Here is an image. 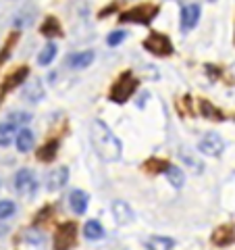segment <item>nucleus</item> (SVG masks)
Segmentation results:
<instances>
[{"instance_id": "f257e3e1", "label": "nucleus", "mask_w": 235, "mask_h": 250, "mask_svg": "<svg viewBox=\"0 0 235 250\" xmlns=\"http://www.w3.org/2000/svg\"><path fill=\"white\" fill-rule=\"evenodd\" d=\"M90 140H92L94 150H96V154L102 161L115 163V161L121 159V152H123L121 140L113 134L111 127H108L102 119H94L92 121V125H90Z\"/></svg>"}, {"instance_id": "f03ea898", "label": "nucleus", "mask_w": 235, "mask_h": 250, "mask_svg": "<svg viewBox=\"0 0 235 250\" xmlns=\"http://www.w3.org/2000/svg\"><path fill=\"white\" fill-rule=\"evenodd\" d=\"M158 6L156 4H139L136 9L125 11L123 15H119L121 23H139V25H150L154 21V17L158 15Z\"/></svg>"}, {"instance_id": "7ed1b4c3", "label": "nucleus", "mask_w": 235, "mask_h": 250, "mask_svg": "<svg viewBox=\"0 0 235 250\" xmlns=\"http://www.w3.org/2000/svg\"><path fill=\"white\" fill-rule=\"evenodd\" d=\"M136 90H137V80L131 75V71H125L113 85L111 100L117 103V104H123V103H127V100L131 98V94Z\"/></svg>"}, {"instance_id": "20e7f679", "label": "nucleus", "mask_w": 235, "mask_h": 250, "mask_svg": "<svg viewBox=\"0 0 235 250\" xmlns=\"http://www.w3.org/2000/svg\"><path fill=\"white\" fill-rule=\"evenodd\" d=\"M15 192L21 198H34L38 192V179L31 169H19L15 173Z\"/></svg>"}, {"instance_id": "39448f33", "label": "nucleus", "mask_w": 235, "mask_h": 250, "mask_svg": "<svg viewBox=\"0 0 235 250\" xmlns=\"http://www.w3.org/2000/svg\"><path fill=\"white\" fill-rule=\"evenodd\" d=\"M75 238H77V225L75 223H60L57 231H54V250H69L75 246Z\"/></svg>"}, {"instance_id": "423d86ee", "label": "nucleus", "mask_w": 235, "mask_h": 250, "mask_svg": "<svg viewBox=\"0 0 235 250\" xmlns=\"http://www.w3.org/2000/svg\"><path fill=\"white\" fill-rule=\"evenodd\" d=\"M144 48L148 52L156 54V57H171L173 54V44L164 34H158V31H152L150 36L144 40Z\"/></svg>"}, {"instance_id": "0eeeda50", "label": "nucleus", "mask_w": 235, "mask_h": 250, "mask_svg": "<svg viewBox=\"0 0 235 250\" xmlns=\"http://www.w3.org/2000/svg\"><path fill=\"white\" fill-rule=\"evenodd\" d=\"M198 148H200V152L206 154V156H221L223 150H225V142H223L221 136H216V134H206V136L198 142Z\"/></svg>"}, {"instance_id": "6e6552de", "label": "nucleus", "mask_w": 235, "mask_h": 250, "mask_svg": "<svg viewBox=\"0 0 235 250\" xmlns=\"http://www.w3.org/2000/svg\"><path fill=\"white\" fill-rule=\"evenodd\" d=\"M67 182H69V167H57L46 177V188H48L50 192H59L65 188Z\"/></svg>"}, {"instance_id": "1a4fd4ad", "label": "nucleus", "mask_w": 235, "mask_h": 250, "mask_svg": "<svg viewBox=\"0 0 235 250\" xmlns=\"http://www.w3.org/2000/svg\"><path fill=\"white\" fill-rule=\"evenodd\" d=\"M200 6L198 4H187L183 6V11H181V31L185 34V31H192L196 25H198V21H200Z\"/></svg>"}, {"instance_id": "9d476101", "label": "nucleus", "mask_w": 235, "mask_h": 250, "mask_svg": "<svg viewBox=\"0 0 235 250\" xmlns=\"http://www.w3.org/2000/svg\"><path fill=\"white\" fill-rule=\"evenodd\" d=\"M113 215H115V221L119 225H127V223H131L133 219H136L133 208L125 200H115L113 202Z\"/></svg>"}, {"instance_id": "9b49d317", "label": "nucleus", "mask_w": 235, "mask_h": 250, "mask_svg": "<svg viewBox=\"0 0 235 250\" xmlns=\"http://www.w3.org/2000/svg\"><path fill=\"white\" fill-rule=\"evenodd\" d=\"M88 200H90V196L81 190H73L69 194V207H71L75 215H83L85 210H88Z\"/></svg>"}, {"instance_id": "f8f14e48", "label": "nucleus", "mask_w": 235, "mask_h": 250, "mask_svg": "<svg viewBox=\"0 0 235 250\" xmlns=\"http://www.w3.org/2000/svg\"><path fill=\"white\" fill-rule=\"evenodd\" d=\"M235 242V229L233 225H221L218 229H215L213 233V244L216 246H229Z\"/></svg>"}, {"instance_id": "ddd939ff", "label": "nucleus", "mask_w": 235, "mask_h": 250, "mask_svg": "<svg viewBox=\"0 0 235 250\" xmlns=\"http://www.w3.org/2000/svg\"><path fill=\"white\" fill-rule=\"evenodd\" d=\"M23 98L29 100V103H40L44 98V85L40 80H34L25 83V88H23Z\"/></svg>"}, {"instance_id": "4468645a", "label": "nucleus", "mask_w": 235, "mask_h": 250, "mask_svg": "<svg viewBox=\"0 0 235 250\" xmlns=\"http://www.w3.org/2000/svg\"><path fill=\"white\" fill-rule=\"evenodd\" d=\"M94 57H96V54H94L92 50L77 52V54H71V57L67 59V65L71 69H85V67H90L94 62Z\"/></svg>"}, {"instance_id": "2eb2a0df", "label": "nucleus", "mask_w": 235, "mask_h": 250, "mask_svg": "<svg viewBox=\"0 0 235 250\" xmlns=\"http://www.w3.org/2000/svg\"><path fill=\"white\" fill-rule=\"evenodd\" d=\"M36 144V136L34 131L27 129V127H21L19 134H17V150L19 152H29Z\"/></svg>"}, {"instance_id": "dca6fc26", "label": "nucleus", "mask_w": 235, "mask_h": 250, "mask_svg": "<svg viewBox=\"0 0 235 250\" xmlns=\"http://www.w3.org/2000/svg\"><path fill=\"white\" fill-rule=\"evenodd\" d=\"M27 75H29V69H27V67H19L17 71H13L9 77H6L4 88H2V94H4V92H9V90H13V88H17V85H21L23 82L27 80Z\"/></svg>"}, {"instance_id": "f3484780", "label": "nucleus", "mask_w": 235, "mask_h": 250, "mask_svg": "<svg viewBox=\"0 0 235 250\" xmlns=\"http://www.w3.org/2000/svg\"><path fill=\"white\" fill-rule=\"evenodd\" d=\"M198 106H200L202 117H206V119H210V121H223L225 119L223 113L218 111V108L213 103H210V100H206V98H202L200 103H198Z\"/></svg>"}, {"instance_id": "a211bd4d", "label": "nucleus", "mask_w": 235, "mask_h": 250, "mask_svg": "<svg viewBox=\"0 0 235 250\" xmlns=\"http://www.w3.org/2000/svg\"><path fill=\"white\" fill-rule=\"evenodd\" d=\"M164 175H167V179H169V184L173 186V188H183V184H185V175H183V171H181V167H177V165H171L169 163V167L164 169Z\"/></svg>"}, {"instance_id": "6ab92c4d", "label": "nucleus", "mask_w": 235, "mask_h": 250, "mask_svg": "<svg viewBox=\"0 0 235 250\" xmlns=\"http://www.w3.org/2000/svg\"><path fill=\"white\" fill-rule=\"evenodd\" d=\"M175 246L173 238H164V236H152L146 240V248L148 250H171Z\"/></svg>"}, {"instance_id": "aec40b11", "label": "nucleus", "mask_w": 235, "mask_h": 250, "mask_svg": "<svg viewBox=\"0 0 235 250\" xmlns=\"http://www.w3.org/2000/svg\"><path fill=\"white\" fill-rule=\"evenodd\" d=\"M40 34L46 38H54V36H60L62 29H60V23L57 17H46L44 23L40 25Z\"/></svg>"}, {"instance_id": "412c9836", "label": "nucleus", "mask_w": 235, "mask_h": 250, "mask_svg": "<svg viewBox=\"0 0 235 250\" xmlns=\"http://www.w3.org/2000/svg\"><path fill=\"white\" fill-rule=\"evenodd\" d=\"M57 150H59V140H50L38 150V159L42 163H52V159L57 156Z\"/></svg>"}, {"instance_id": "4be33fe9", "label": "nucleus", "mask_w": 235, "mask_h": 250, "mask_svg": "<svg viewBox=\"0 0 235 250\" xmlns=\"http://www.w3.org/2000/svg\"><path fill=\"white\" fill-rule=\"evenodd\" d=\"M15 131H17V125L11 123L9 119L0 123V146H9L15 140Z\"/></svg>"}, {"instance_id": "5701e85b", "label": "nucleus", "mask_w": 235, "mask_h": 250, "mask_svg": "<svg viewBox=\"0 0 235 250\" xmlns=\"http://www.w3.org/2000/svg\"><path fill=\"white\" fill-rule=\"evenodd\" d=\"M57 44H52V42H48L42 48V52L38 54V65H42V67H46V65H50V62L54 61V57H57Z\"/></svg>"}, {"instance_id": "b1692460", "label": "nucleus", "mask_w": 235, "mask_h": 250, "mask_svg": "<svg viewBox=\"0 0 235 250\" xmlns=\"http://www.w3.org/2000/svg\"><path fill=\"white\" fill-rule=\"evenodd\" d=\"M83 236L88 240H100L104 236V228L98 221H88L83 225Z\"/></svg>"}, {"instance_id": "393cba45", "label": "nucleus", "mask_w": 235, "mask_h": 250, "mask_svg": "<svg viewBox=\"0 0 235 250\" xmlns=\"http://www.w3.org/2000/svg\"><path fill=\"white\" fill-rule=\"evenodd\" d=\"M15 210H17V205H15L13 200H0V221L13 217Z\"/></svg>"}, {"instance_id": "a878e982", "label": "nucleus", "mask_w": 235, "mask_h": 250, "mask_svg": "<svg viewBox=\"0 0 235 250\" xmlns=\"http://www.w3.org/2000/svg\"><path fill=\"white\" fill-rule=\"evenodd\" d=\"M9 121L15 123L17 127H23V125H27V123L31 121V115H29V113H23V111H19V113H11V115H9Z\"/></svg>"}, {"instance_id": "bb28decb", "label": "nucleus", "mask_w": 235, "mask_h": 250, "mask_svg": "<svg viewBox=\"0 0 235 250\" xmlns=\"http://www.w3.org/2000/svg\"><path fill=\"white\" fill-rule=\"evenodd\" d=\"M17 40H19V34H17V31H15V34H13L11 38H9V40H6V46H4V50L0 52V62H4L6 59L11 57V48H13V44L17 42Z\"/></svg>"}, {"instance_id": "cd10ccee", "label": "nucleus", "mask_w": 235, "mask_h": 250, "mask_svg": "<svg viewBox=\"0 0 235 250\" xmlns=\"http://www.w3.org/2000/svg\"><path fill=\"white\" fill-rule=\"evenodd\" d=\"M167 167H169V163L167 161H160V159H152V161L146 163V169L148 171H154V173H156V171H164Z\"/></svg>"}, {"instance_id": "c85d7f7f", "label": "nucleus", "mask_w": 235, "mask_h": 250, "mask_svg": "<svg viewBox=\"0 0 235 250\" xmlns=\"http://www.w3.org/2000/svg\"><path fill=\"white\" fill-rule=\"evenodd\" d=\"M125 36H127V34H125L123 29H119V31H113V34L106 38V42H108V46H119V44L125 40Z\"/></svg>"}, {"instance_id": "c756f323", "label": "nucleus", "mask_w": 235, "mask_h": 250, "mask_svg": "<svg viewBox=\"0 0 235 250\" xmlns=\"http://www.w3.org/2000/svg\"><path fill=\"white\" fill-rule=\"evenodd\" d=\"M25 240L29 242V244H42L44 242V236L38 229H27L25 231Z\"/></svg>"}, {"instance_id": "7c9ffc66", "label": "nucleus", "mask_w": 235, "mask_h": 250, "mask_svg": "<svg viewBox=\"0 0 235 250\" xmlns=\"http://www.w3.org/2000/svg\"><path fill=\"white\" fill-rule=\"evenodd\" d=\"M233 42H235V36H233Z\"/></svg>"}, {"instance_id": "2f4dec72", "label": "nucleus", "mask_w": 235, "mask_h": 250, "mask_svg": "<svg viewBox=\"0 0 235 250\" xmlns=\"http://www.w3.org/2000/svg\"><path fill=\"white\" fill-rule=\"evenodd\" d=\"M210 2H215V0H210Z\"/></svg>"}]
</instances>
